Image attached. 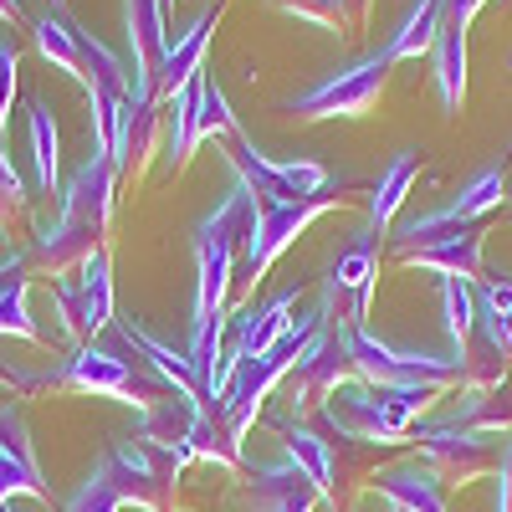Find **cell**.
Wrapping results in <instances>:
<instances>
[{"mask_svg":"<svg viewBox=\"0 0 512 512\" xmlns=\"http://www.w3.org/2000/svg\"><path fill=\"white\" fill-rule=\"evenodd\" d=\"M164 6H175V0H164Z\"/></svg>","mask_w":512,"mask_h":512,"instance_id":"obj_30","label":"cell"},{"mask_svg":"<svg viewBox=\"0 0 512 512\" xmlns=\"http://www.w3.org/2000/svg\"><path fill=\"white\" fill-rule=\"evenodd\" d=\"M318 415H323L328 431H338L344 441H364V446H400V441H410V425H400L390 410H384L379 395L359 374L338 379L333 390L318 400Z\"/></svg>","mask_w":512,"mask_h":512,"instance_id":"obj_4","label":"cell"},{"mask_svg":"<svg viewBox=\"0 0 512 512\" xmlns=\"http://www.w3.org/2000/svg\"><path fill=\"white\" fill-rule=\"evenodd\" d=\"M62 512H123V497H118V487L108 482L103 466H93L88 482H77V492L62 502Z\"/></svg>","mask_w":512,"mask_h":512,"instance_id":"obj_23","label":"cell"},{"mask_svg":"<svg viewBox=\"0 0 512 512\" xmlns=\"http://www.w3.org/2000/svg\"><path fill=\"white\" fill-rule=\"evenodd\" d=\"M52 303L62 318V333L72 338H93L113 328V277H108V246H98L88 262H82L72 277L52 282Z\"/></svg>","mask_w":512,"mask_h":512,"instance_id":"obj_3","label":"cell"},{"mask_svg":"<svg viewBox=\"0 0 512 512\" xmlns=\"http://www.w3.org/2000/svg\"><path fill=\"white\" fill-rule=\"evenodd\" d=\"M431 82H436V98L446 113H461L466 98V31L441 21V36L431 47Z\"/></svg>","mask_w":512,"mask_h":512,"instance_id":"obj_20","label":"cell"},{"mask_svg":"<svg viewBox=\"0 0 512 512\" xmlns=\"http://www.w3.org/2000/svg\"><path fill=\"white\" fill-rule=\"evenodd\" d=\"M415 175H420V149H400L390 164H384V175L374 180V195H369V236L374 241L390 231V221L400 216V205H405Z\"/></svg>","mask_w":512,"mask_h":512,"instance_id":"obj_15","label":"cell"},{"mask_svg":"<svg viewBox=\"0 0 512 512\" xmlns=\"http://www.w3.org/2000/svg\"><path fill=\"white\" fill-rule=\"evenodd\" d=\"M256 195V190H251ZM338 205V195H313V200H262L256 195V216H251V236H246V277L251 282H262L267 277V267L277 262V256L303 236L323 210H333Z\"/></svg>","mask_w":512,"mask_h":512,"instance_id":"obj_2","label":"cell"},{"mask_svg":"<svg viewBox=\"0 0 512 512\" xmlns=\"http://www.w3.org/2000/svg\"><path fill=\"white\" fill-rule=\"evenodd\" d=\"M231 169L262 200H313L328 190V169L318 159H267L246 134H231Z\"/></svg>","mask_w":512,"mask_h":512,"instance_id":"obj_5","label":"cell"},{"mask_svg":"<svg viewBox=\"0 0 512 512\" xmlns=\"http://www.w3.org/2000/svg\"><path fill=\"white\" fill-rule=\"evenodd\" d=\"M0 21H21V0H0Z\"/></svg>","mask_w":512,"mask_h":512,"instance_id":"obj_26","label":"cell"},{"mask_svg":"<svg viewBox=\"0 0 512 512\" xmlns=\"http://www.w3.org/2000/svg\"><path fill=\"white\" fill-rule=\"evenodd\" d=\"M384 82H390V57L384 52H369L364 62L344 67V72H333L323 82H313L308 93H297L287 98L282 108L297 113V118H364L379 98H384Z\"/></svg>","mask_w":512,"mask_h":512,"instance_id":"obj_1","label":"cell"},{"mask_svg":"<svg viewBox=\"0 0 512 512\" xmlns=\"http://www.w3.org/2000/svg\"><path fill=\"white\" fill-rule=\"evenodd\" d=\"M26 139H31V185L41 195H57L62 180V144H57V123L47 98H26Z\"/></svg>","mask_w":512,"mask_h":512,"instance_id":"obj_14","label":"cell"},{"mask_svg":"<svg viewBox=\"0 0 512 512\" xmlns=\"http://www.w3.org/2000/svg\"><path fill=\"white\" fill-rule=\"evenodd\" d=\"M21 210H26V180L16 175L11 154L0 149V221H6V216H21Z\"/></svg>","mask_w":512,"mask_h":512,"instance_id":"obj_24","label":"cell"},{"mask_svg":"<svg viewBox=\"0 0 512 512\" xmlns=\"http://www.w3.org/2000/svg\"><path fill=\"white\" fill-rule=\"evenodd\" d=\"M482 241L487 231L482 226H456V231H441L431 241H415L400 251L405 267H425L436 277H456V282H477L482 277Z\"/></svg>","mask_w":512,"mask_h":512,"instance_id":"obj_11","label":"cell"},{"mask_svg":"<svg viewBox=\"0 0 512 512\" xmlns=\"http://www.w3.org/2000/svg\"><path fill=\"white\" fill-rule=\"evenodd\" d=\"M16 497L52 502L47 482H41L36 451H31V431H26L21 405L0 400V502H16Z\"/></svg>","mask_w":512,"mask_h":512,"instance_id":"obj_10","label":"cell"},{"mask_svg":"<svg viewBox=\"0 0 512 512\" xmlns=\"http://www.w3.org/2000/svg\"><path fill=\"white\" fill-rule=\"evenodd\" d=\"M0 241H6V236H0Z\"/></svg>","mask_w":512,"mask_h":512,"instance_id":"obj_31","label":"cell"},{"mask_svg":"<svg viewBox=\"0 0 512 512\" xmlns=\"http://www.w3.org/2000/svg\"><path fill=\"white\" fill-rule=\"evenodd\" d=\"M502 195H507L502 169H477V175L466 180L446 205L425 210V216H415V221H405V226H400V251H405V246H415V241H431V236H441V231H456V226H477V221L487 216V210H492Z\"/></svg>","mask_w":512,"mask_h":512,"instance_id":"obj_8","label":"cell"},{"mask_svg":"<svg viewBox=\"0 0 512 512\" xmlns=\"http://www.w3.org/2000/svg\"><path fill=\"white\" fill-rule=\"evenodd\" d=\"M31 251H11V256H0V333H11V338H41L31 308H26V292H31Z\"/></svg>","mask_w":512,"mask_h":512,"instance_id":"obj_16","label":"cell"},{"mask_svg":"<svg viewBox=\"0 0 512 512\" xmlns=\"http://www.w3.org/2000/svg\"><path fill=\"white\" fill-rule=\"evenodd\" d=\"M272 431H277L282 451L297 461V472L308 477V487L318 492V502H328L333 497V451H328V441L318 431H308V425L282 420V415H272Z\"/></svg>","mask_w":512,"mask_h":512,"instance_id":"obj_13","label":"cell"},{"mask_svg":"<svg viewBox=\"0 0 512 512\" xmlns=\"http://www.w3.org/2000/svg\"><path fill=\"white\" fill-rule=\"evenodd\" d=\"M390 512H405V507H390Z\"/></svg>","mask_w":512,"mask_h":512,"instance_id":"obj_28","label":"cell"},{"mask_svg":"<svg viewBox=\"0 0 512 512\" xmlns=\"http://www.w3.org/2000/svg\"><path fill=\"white\" fill-rule=\"evenodd\" d=\"M16 67H21L16 41H0V123L11 118V98H16Z\"/></svg>","mask_w":512,"mask_h":512,"instance_id":"obj_25","label":"cell"},{"mask_svg":"<svg viewBox=\"0 0 512 512\" xmlns=\"http://www.w3.org/2000/svg\"><path fill=\"white\" fill-rule=\"evenodd\" d=\"M441 21H446V0H415V6L405 11V21L390 31V41H384V57L395 62H410V57H431L436 36H441Z\"/></svg>","mask_w":512,"mask_h":512,"instance_id":"obj_18","label":"cell"},{"mask_svg":"<svg viewBox=\"0 0 512 512\" xmlns=\"http://www.w3.org/2000/svg\"><path fill=\"white\" fill-rule=\"evenodd\" d=\"M477 328L492 354H512V277H477Z\"/></svg>","mask_w":512,"mask_h":512,"instance_id":"obj_21","label":"cell"},{"mask_svg":"<svg viewBox=\"0 0 512 512\" xmlns=\"http://www.w3.org/2000/svg\"><path fill=\"white\" fill-rule=\"evenodd\" d=\"M62 6H67V0H52V11H62Z\"/></svg>","mask_w":512,"mask_h":512,"instance_id":"obj_27","label":"cell"},{"mask_svg":"<svg viewBox=\"0 0 512 512\" xmlns=\"http://www.w3.org/2000/svg\"><path fill=\"white\" fill-rule=\"evenodd\" d=\"M507 200H512V185H507Z\"/></svg>","mask_w":512,"mask_h":512,"instance_id":"obj_29","label":"cell"},{"mask_svg":"<svg viewBox=\"0 0 512 512\" xmlns=\"http://www.w3.org/2000/svg\"><path fill=\"white\" fill-rule=\"evenodd\" d=\"M441 313H446L451 359L466 364V354H472V328H477V292H472V282L441 277Z\"/></svg>","mask_w":512,"mask_h":512,"instance_id":"obj_22","label":"cell"},{"mask_svg":"<svg viewBox=\"0 0 512 512\" xmlns=\"http://www.w3.org/2000/svg\"><path fill=\"white\" fill-rule=\"evenodd\" d=\"M164 0H123V31H128V98L159 103V67L169 52V21Z\"/></svg>","mask_w":512,"mask_h":512,"instance_id":"obj_7","label":"cell"},{"mask_svg":"<svg viewBox=\"0 0 512 512\" xmlns=\"http://www.w3.org/2000/svg\"><path fill=\"white\" fill-rule=\"evenodd\" d=\"M374 492L390 502V507H405V512H446V497H441V477L431 466H395V472H379L374 477Z\"/></svg>","mask_w":512,"mask_h":512,"instance_id":"obj_17","label":"cell"},{"mask_svg":"<svg viewBox=\"0 0 512 512\" xmlns=\"http://www.w3.org/2000/svg\"><path fill=\"white\" fill-rule=\"evenodd\" d=\"M200 93H205V67L190 77V88H185L175 103H164V108H169V149H164L169 175H175V169H185L190 154L205 144V134H200Z\"/></svg>","mask_w":512,"mask_h":512,"instance_id":"obj_19","label":"cell"},{"mask_svg":"<svg viewBox=\"0 0 512 512\" xmlns=\"http://www.w3.org/2000/svg\"><path fill=\"white\" fill-rule=\"evenodd\" d=\"M216 26H221V6H205L180 36H169V52H164V67H159V103H175L190 88V77L200 72Z\"/></svg>","mask_w":512,"mask_h":512,"instance_id":"obj_12","label":"cell"},{"mask_svg":"<svg viewBox=\"0 0 512 512\" xmlns=\"http://www.w3.org/2000/svg\"><path fill=\"white\" fill-rule=\"evenodd\" d=\"M31 36H36L41 57H47L52 67H62V72H72L82 88H93V82H128V67L103 47L93 31H82V26L52 16V11L31 21Z\"/></svg>","mask_w":512,"mask_h":512,"instance_id":"obj_6","label":"cell"},{"mask_svg":"<svg viewBox=\"0 0 512 512\" xmlns=\"http://www.w3.org/2000/svg\"><path fill=\"white\" fill-rule=\"evenodd\" d=\"M113 200H118V169L108 164L103 149H93L88 159L72 169V180L62 185L57 216L72 221V226H82V231H93V236H103L108 231V216H113Z\"/></svg>","mask_w":512,"mask_h":512,"instance_id":"obj_9","label":"cell"}]
</instances>
